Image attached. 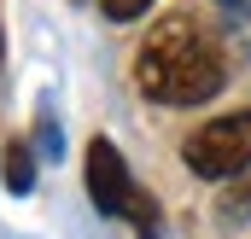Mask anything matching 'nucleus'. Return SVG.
<instances>
[{
    "instance_id": "nucleus-1",
    "label": "nucleus",
    "mask_w": 251,
    "mask_h": 239,
    "mask_svg": "<svg viewBox=\"0 0 251 239\" xmlns=\"http://www.w3.org/2000/svg\"><path fill=\"white\" fill-rule=\"evenodd\" d=\"M222 47L193 24V18H164L134 59V82L158 105H204L222 88Z\"/></svg>"
},
{
    "instance_id": "nucleus-2",
    "label": "nucleus",
    "mask_w": 251,
    "mask_h": 239,
    "mask_svg": "<svg viewBox=\"0 0 251 239\" xmlns=\"http://www.w3.org/2000/svg\"><path fill=\"white\" fill-rule=\"evenodd\" d=\"M88 192H94V210L100 216H117V222H128L140 239H158V204L134 187V175H128L123 152L100 134V140H88Z\"/></svg>"
},
{
    "instance_id": "nucleus-3",
    "label": "nucleus",
    "mask_w": 251,
    "mask_h": 239,
    "mask_svg": "<svg viewBox=\"0 0 251 239\" xmlns=\"http://www.w3.org/2000/svg\"><path fill=\"white\" fill-rule=\"evenodd\" d=\"M187 169L204 181H222V175H240L251 164V111H234V117H216L204 122L199 134H187Z\"/></svg>"
},
{
    "instance_id": "nucleus-4",
    "label": "nucleus",
    "mask_w": 251,
    "mask_h": 239,
    "mask_svg": "<svg viewBox=\"0 0 251 239\" xmlns=\"http://www.w3.org/2000/svg\"><path fill=\"white\" fill-rule=\"evenodd\" d=\"M0 175H6L12 192H29V187H35V152H29V140H12V146H6Z\"/></svg>"
},
{
    "instance_id": "nucleus-5",
    "label": "nucleus",
    "mask_w": 251,
    "mask_h": 239,
    "mask_svg": "<svg viewBox=\"0 0 251 239\" xmlns=\"http://www.w3.org/2000/svg\"><path fill=\"white\" fill-rule=\"evenodd\" d=\"M146 6H152V0H100V12H105L111 24H128V18H140Z\"/></svg>"
},
{
    "instance_id": "nucleus-6",
    "label": "nucleus",
    "mask_w": 251,
    "mask_h": 239,
    "mask_svg": "<svg viewBox=\"0 0 251 239\" xmlns=\"http://www.w3.org/2000/svg\"><path fill=\"white\" fill-rule=\"evenodd\" d=\"M0 53H6V35H0Z\"/></svg>"
}]
</instances>
